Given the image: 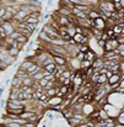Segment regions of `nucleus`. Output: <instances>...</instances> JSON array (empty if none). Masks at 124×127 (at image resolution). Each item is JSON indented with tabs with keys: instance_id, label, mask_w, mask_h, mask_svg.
I'll list each match as a JSON object with an SVG mask.
<instances>
[{
	"instance_id": "obj_1",
	"label": "nucleus",
	"mask_w": 124,
	"mask_h": 127,
	"mask_svg": "<svg viewBox=\"0 0 124 127\" xmlns=\"http://www.w3.org/2000/svg\"><path fill=\"white\" fill-rule=\"evenodd\" d=\"M42 31H44V32H45L50 38H53V40H60V38H62V37H60V33H59L57 30H54V29L50 26V24H49V22L44 24V26H43Z\"/></svg>"
},
{
	"instance_id": "obj_2",
	"label": "nucleus",
	"mask_w": 124,
	"mask_h": 127,
	"mask_svg": "<svg viewBox=\"0 0 124 127\" xmlns=\"http://www.w3.org/2000/svg\"><path fill=\"white\" fill-rule=\"evenodd\" d=\"M64 102V97L63 96H53V97H49L48 101H47V105L52 109H55V107H60Z\"/></svg>"
},
{
	"instance_id": "obj_3",
	"label": "nucleus",
	"mask_w": 124,
	"mask_h": 127,
	"mask_svg": "<svg viewBox=\"0 0 124 127\" xmlns=\"http://www.w3.org/2000/svg\"><path fill=\"white\" fill-rule=\"evenodd\" d=\"M93 27L95 29H98L101 31H106L107 30V20L103 19L102 16L98 17V19H96V20H93Z\"/></svg>"
},
{
	"instance_id": "obj_4",
	"label": "nucleus",
	"mask_w": 124,
	"mask_h": 127,
	"mask_svg": "<svg viewBox=\"0 0 124 127\" xmlns=\"http://www.w3.org/2000/svg\"><path fill=\"white\" fill-rule=\"evenodd\" d=\"M0 26H2L4 27V30L6 31V33L10 36L12 32H15L16 31V29H15V26H14V24H12V21H1L0 22Z\"/></svg>"
},
{
	"instance_id": "obj_5",
	"label": "nucleus",
	"mask_w": 124,
	"mask_h": 127,
	"mask_svg": "<svg viewBox=\"0 0 124 127\" xmlns=\"http://www.w3.org/2000/svg\"><path fill=\"white\" fill-rule=\"evenodd\" d=\"M53 59L58 67H68V64H69V59L63 56H53Z\"/></svg>"
},
{
	"instance_id": "obj_6",
	"label": "nucleus",
	"mask_w": 124,
	"mask_h": 127,
	"mask_svg": "<svg viewBox=\"0 0 124 127\" xmlns=\"http://www.w3.org/2000/svg\"><path fill=\"white\" fill-rule=\"evenodd\" d=\"M15 59H16V58L11 57V56L7 53V51H2V52H1V54H0V61H1V62L7 63L9 65L14 64V63H15Z\"/></svg>"
},
{
	"instance_id": "obj_7",
	"label": "nucleus",
	"mask_w": 124,
	"mask_h": 127,
	"mask_svg": "<svg viewBox=\"0 0 124 127\" xmlns=\"http://www.w3.org/2000/svg\"><path fill=\"white\" fill-rule=\"evenodd\" d=\"M59 33H60L62 40H64L65 42H70V41L73 40V37H71L70 33H69V29H68V27H60Z\"/></svg>"
},
{
	"instance_id": "obj_8",
	"label": "nucleus",
	"mask_w": 124,
	"mask_h": 127,
	"mask_svg": "<svg viewBox=\"0 0 124 127\" xmlns=\"http://www.w3.org/2000/svg\"><path fill=\"white\" fill-rule=\"evenodd\" d=\"M42 70V68H41V65L40 64H37L36 62L27 69V74H28V77H33L35 74H37L38 72H41Z\"/></svg>"
},
{
	"instance_id": "obj_9",
	"label": "nucleus",
	"mask_w": 124,
	"mask_h": 127,
	"mask_svg": "<svg viewBox=\"0 0 124 127\" xmlns=\"http://www.w3.org/2000/svg\"><path fill=\"white\" fill-rule=\"evenodd\" d=\"M103 65H104V59L102 57L101 58H96L93 61V63H92V68L95 69V72H98L101 68H103Z\"/></svg>"
},
{
	"instance_id": "obj_10",
	"label": "nucleus",
	"mask_w": 124,
	"mask_h": 127,
	"mask_svg": "<svg viewBox=\"0 0 124 127\" xmlns=\"http://www.w3.org/2000/svg\"><path fill=\"white\" fill-rule=\"evenodd\" d=\"M28 15H30L28 12H26V11H23V10H20V11H17V12L15 14L14 20H16V21H19V22H23L25 19H26Z\"/></svg>"
},
{
	"instance_id": "obj_11",
	"label": "nucleus",
	"mask_w": 124,
	"mask_h": 127,
	"mask_svg": "<svg viewBox=\"0 0 124 127\" xmlns=\"http://www.w3.org/2000/svg\"><path fill=\"white\" fill-rule=\"evenodd\" d=\"M88 19H91V20H96V19H98V17H101V14H100V11L97 10V7H93V9H91L90 11H88Z\"/></svg>"
},
{
	"instance_id": "obj_12",
	"label": "nucleus",
	"mask_w": 124,
	"mask_h": 127,
	"mask_svg": "<svg viewBox=\"0 0 124 127\" xmlns=\"http://www.w3.org/2000/svg\"><path fill=\"white\" fill-rule=\"evenodd\" d=\"M44 72H48V73H52L53 75H54V73L57 72V69H58V65L55 64V63H50V64H48V65H45L44 68H42Z\"/></svg>"
},
{
	"instance_id": "obj_13",
	"label": "nucleus",
	"mask_w": 124,
	"mask_h": 127,
	"mask_svg": "<svg viewBox=\"0 0 124 127\" xmlns=\"http://www.w3.org/2000/svg\"><path fill=\"white\" fill-rule=\"evenodd\" d=\"M22 79L21 78H19V77H14L12 78V80H11V86L12 88H16V89H21V86H22Z\"/></svg>"
},
{
	"instance_id": "obj_14",
	"label": "nucleus",
	"mask_w": 124,
	"mask_h": 127,
	"mask_svg": "<svg viewBox=\"0 0 124 127\" xmlns=\"http://www.w3.org/2000/svg\"><path fill=\"white\" fill-rule=\"evenodd\" d=\"M103 32H104V31H101V30H98V29H95V27H92V29H91L92 37H95V38H96V41H98V40H101V38H102V35H103Z\"/></svg>"
},
{
	"instance_id": "obj_15",
	"label": "nucleus",
	"mask_w": 124,
	"mask_h": 127,
	"mask_svg": "<svg viewBox=\"0 0 124 127\" xmlns=\"http://www.w3.org/2000/svg\"><path fill=\"white\" fill-rule=\"evenodd\" d=\"M119 83H121V74H113V77L108 79V84L111 86L114 84H119Z\"/></svg>"
},
{
	"instance_id": "obj_16",
	"label": "nucleus",
	"mask_w": 124,
	"mask_h": 127,
	"mask_svg": "<svg viewBox=\"0 0 124 127\" xmlns=\"http://www.w3.org/2000/svg\"><path fill=\"white\" fill-rule=\"evenodd\" d=\"M96 58H97V57H96V52H95V51H92V49H90L87 53H85V59H86V61L93 62Z\"/></svg>"
},
{
	"instance_id": "obj_17",
	"label": "nucleus",
	"mask_w": 124,
	"mask_h": 127,
	"mask_svg": "<svg viewBox=\"0 0 124 127\" xmlns=\"http://www.w3.org/2000/svg\"><path fill=\"white\" fill-rule=\"evenodd\" d=\"M20 49L19 48H15V47H10V48H7V53L11 56V57H14V58H17L19 57V54H20Z\"/></svg>"
},
{
	"instance_id": "obj_18",
	"label": "nucleus",
	"mask_w": 124,
	"mask_h": 127,
	"mask_svg": "<svg viewBox=\"0 0 124 127\" xmlns=\"http://www.w3.org/2000/svg\"><path fill=\"white\" fill-rule=\"evenodd\" d=\"M33 63H35L33 61H30V59H25V61H23V62H22V63L20 64V68L27 72V69H28V68H30V67H31V65L33 64Z\"/></svg>"
},
{
	"instance_id": "obj_19",
	"label": "nucleus",
	"mask_w": 124,
	"mask_h": 127,
	"mask_svg": "<svg viewBox=\"0 0 124 127\" xmlns=\"http://www.w3.org/2000/svg\"><path fill=\"white\" fill-rule=\"evenodd\" d=\"M22 84L25 85V86H35L36 84V82L33 80V78L32 77H27V78H25V79H22Z\"/></svg>"
},
{
	"instance_id": "obj_20",
	"label": "nucleus",
	"mask_w": 124,
	"mask_h": 127,
	"mask_svg": "<svg viewBox=\"0 0 124 127\" xmlns=\"http://www.w3.org/2000/svg\"><path fill=\"white\" fill-rule=\"evenodd\" d=\"M92 63H93V62H90V61H86V59H85V61L81 62V64H80V69L83 70V72H86L88 68L92 67Z\"/></svg>"
},
{
	"instance_id": "obj_21",
	"label": "nucleus",
	"mask_w": 124,
	"mask_h": 127,
	"mask_svg": "<svg viewBox=\"0 0 124 127\" xmlns=\"http://www.w3.org/2000/svg\"><path fill=\"white\" fill-rule=\"evenodd\" d=\"M25 24H35V25H38V22H40V19H36V17H33L32 15H28L26 19H25V21H23Z\"/></svg>"
},
{
	"instance_id": "obj_22",
	"label": "nucleus",
	"mask_w": 124,
	"mask_h": 127,
	"mask_svg": "<svg viewBox=\"0 0 124 127\" xmlns=\"http://www.w3.org/2000/svg\"><path fill=\"white\" fill-rule=\"evenodd\" d=\"M100 75H101V74H100L98 72H95V73H93V75H92V77H91V78L88 79V80H90V83H91L92 85H97V84H98V79H100Z\"/></svg>"
},
{
	"instance_id": "obj_23",
	"label": "nucleus",
	"mask_w": 124,
	"mask_h": 127,
	"mask_svg": "<svg viewBox=\"0 0 124 127\" xmlns=\"http://www.w3.org/2000/svg\"><path fill=\"white\" fill-rule=\"evenodd\" d=\"M16 77H19V78H21V79H25V78H27L28 77V74H27V72L26 70H23V69H21L20 67L17 68V70H16V74H15Z\"/></svg>"
},
{
	"instance_id": "obj_24",
	"label": "nucleus",
	"mask_w": 124,
	"mask_h": 127,
	"mask_svg": "<svg viewBox=\"0 0 124 127\" xmlns=\"http://www.w3.org/2000/svg\"><path fill=\"white\" fill-rule=\"evenodd\" d=\"M32 78H33V80H35V82H37V83H38L40 80H42V79L44 78V72H43V69H42L41 72H38L37 74H35Z\"/></svg>"
},
{
	"instance_id": "obj_25",
	"label": "nucleus",
	"mask_w": 124,
	"mask_h": 127,
	"mask_svg": "<svg viewBox=\"0 0 124 127\" xmlns=\"http://www.w3.org/2000/svg\"><path fill=\"white\" fill-rule=\"evenodd\" d=\"M117 122L119 124V125H123L124 126V110H122L119 114H118V116H117Z\"/></svg>"
},
{
	"instance_id": "obj_26",
	"label": "nucleus",
	"mask_w": 124,
	"mask_h": 127,
	"mask_svg": "<svg viewBox=\"0 0 124 127\" xmlns=\"http://www.w3.org/2000/svg\"><path fill=\"white\" fill-rule=\"evenodd\" d=\"M20 36H22V35H21V32H19V31L16 30V31H15V32H12V33H11V35H10L9 37H10V38H11L12 41H17Z\"/></svg>"
},
{
	"instance_id": "obj_27",
	"label": "nucleus",
	"mask_w": 124,
	"mask_h": 127,
	"mask_svg": "<svg viewBox=\"0 0 124 127\" xmlns=\"http://www.w3.org/2000/svg\"><path fill=\"white\" fill-rule=\"evenodd\" d=\"M108 83V78H107V75L104 74V75H100V79H98V84L100 85H104Z\"/></svg>"
},
{
	"instance_id": "obj_28",
	"label": "nucleus",
	"mask_w": 124,
	"mask_h": 127,
	"mask_svg": "<svg viewBox=\"0 0 124 127\" xmlns=\"http://www.w3.org/2000/svg\"><path fill=\"white\" fill-rule=\"evenodd\" d=\"M7 37H9V35H7L6 31L4 30V27L0 26V38H1V40H6Z\"/></svg>"
},
{
	"instance_id": "obj_29",
	"label": "nucleus",
	"mask_w": 124,
	"mask_h": 127,
	"mask_svg": "<svg viewBox=\"0 0 124 127\" xmlns=\"http://www.w3.org/2000/svg\"><path fill=\"white\" fill-rule=\"evenodd\" d=\"M17 42L21 43V44H23V46H25L26 43L28 42V37H26V36H23V35H22V36H20V37H19Z\"/></svg>"
},
{
	"instance_id": "obj_30",
	"label": "nucleus",
	"mask_w": 124,
	"mask_h": 127,
	"mask_svg": "<svg viewBox=\"0 0 124 127\" xmlns=\"http://www.w3.org/2000/svg\"><path fill=\"white\" fill-rule=\"evenodd\" d=\"M38 84L41 85L43 89H45V86L49 84V80H48V79H45V78H43L42 80H40V82H38Z\"/></svg>"
},
{
	"instance_id": "obj_31",
	"label": "nucleus",
	"mask_w": 124,
	"mask_h": 127,
	"mask_svg": "<svg viewBox=\"0 0 124 127\" xmlns=\"http://www.w3.org/2000/svg\"><path fill=\"white\" fill-rule=\"evenodd\" d=\"M90 49H91V48H90V46H88V44H83V46H80V52H83V53H87Z\"/></svg>"
},
{
	"instance_id": "obj_32",
	"label": "nucleus",
	"mask_w": 124,
	"mask_h": 127,
	"mask_svg": "<svg viewBox=\"0 0 124 127\" xmlns=\"http://www.w3.org/2000/svg\"><path fill=\"white\" fill-rule=\"evenodd\" d=\"M26 26H27V29L31 30L32 32H35L36 29H37V25H35V24H26Z\"/></svg>"
},
{
	"instance_id": "obj_33",
	"label": "nucleus",
	"mask_w": 124,
	"mask_h": 127,
	"mask_svg": "<svg viewBox=\"0 0 124 127\" xmlns=\"http://www.w3.org/2000/svg\"><path fill=\"white\" fill-rule=\"evenodd\" d=\"M106 41H103V40H98L97 41V46L100 47V48H102V49H104V47H106Z\"/></svg>"
},
{
	"instance_id": "obj_34",
	"label": "nucleus",
	"mask_w": 124,
	"mask_h": 127,
	"mask_svg": "<svg viewBox=\"0 0 124 127\" xmlns=\"http://www.w3.org/2000/svg\"><path fill=\"white\" fill-rule=\"evenodd\" d=\"M7 67H9V64H7V63H5V62H1V61H0V70H1V72H5V69H6Z\"/></svg>"
},
{
	"instance_id": "obj_35",
	"label": "nucleus",
	"mask_w": 124,
	"mask_h": 127,
	"mask_svg": "<svg viewBox=\"0 0 124 127\" xmlns=\"http://www.w3.org/2000/svg\"><path fill=\"white\" fill-rule=\"evenodd\" d=\"M6 11H7V9H6L5 6H1V7H0V17H1V19H2L4 16H5Z\"/></svg>"
},
{
	"instance_id": "obj_36",
	"label": "nucleus",
	"mask_w": 124,
	"mask_h": 127,
	"mask_svg": "<svg viewBox=\"0 0 124 127\" xmlns=\"http://www.w3.org/2000/svg\"><path fill=\"white\" fill-rule=\"evenodd\" d=\"M108 70H109V69H107V68H104V67H103V68H101V69L98 70V73H100L101 75H104V74H107V73H108Z\"/></svg>"
},
{
	"instance_id": "obj_37",
	"label": "nucleus",
	"mask_w": 124,
	"mask_h": 127,
	"mask_svg": "<svg viewBox=\"0 0 124 127\" xmlns=\"http://www.w3.org/2000/svg\"><path fill=\"white\" fill-rule=\"evenodd\" d=\"M23 127H37V124L36 122H26L25 125H23Z\"/></svg>"
},
{
	"instance_id": "obj_38",
	"label": "nucleus",
	"mask_w": 124,
	"mask_h": 127,
	"mask_svg": "<svg viewBox=\"0 0 124 127\" xmlns=\"http://www.w3.org/2000/svg\"><path fill=\"white\" fill-rule=\"evenodd\" d=\"M76 58H78V59H79L80 62H83V61H85V53H83V52H80V53H79V56H78Z\"/></svg>"
},
{
	"instance_id": "obj_39",
	"label": "nucleus",
	"mask_w": 124,
	"mask_h": 127,
	"mask_svg": "<svg viewBox=\"0 0 124 127\" xmlns=\"http://www.w3.org/2000/svg\"><path fill=\"white\" fill-rule=\"evenodd\" d=\"M119 86H121L122 89L124 88V80H121V83H119Z\"/></svg>"
},
{
	"instance_id": "obj_40",
	"label": "nucleus",
	"mask_w": 124,
	"mask_h": 127,
	"mask_svg": "<svg viewBox=\"0 0 124 127\" xmlns=\"http://www.w3.org/2000/svg\"><path fill=\"white\" fill-rule=\"evenodd\" d=\"M113 1V4H118V2H121L122 0H112Z\"/></svg>"
},
{
	"instance_id": "obj_41",
	"label": "nucleus",
	"mask_w": 124,
	"mask_h": 127,
	"mask_svg": "<svg viewBox=\"0 0 124 127\" xmlns=\"http://www.w3.org/2000/svg\"><path fill=\"white\" fill-rule=\"evenodd\" d=\"M121 80H124V73L121 74Z\"/></svg>"
},
{
	"instance_id": "obj_42",
	"label": "nucleus",
	"mask_w": 124,
	"mask_h": 127,
	"mask_svg": "<svg viewBox=\"0 0 124 127\" xmlns=\"http://www.w3.org/2000/svg\"><path fill=\"white\" fill-rule=\"evenodd\" d=\"M121 4H122V7L124 9V0H122V1H121Z\"/></svg>"
}]
</instances>
